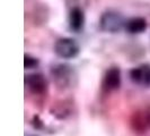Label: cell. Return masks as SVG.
Here are the masks:
<instances>
[{
	"instance_id": "cell-1",
	"label": "cell",
	"mask_w": 150,
	"mask_h": 136,
	"mask_svg": "<svg viewBox=\"0 0 150 136\" xmlns=\"http://www.w3.org/2000/svg\"><path fill=\"white\" fill-rule=\"evenodd\" d=\"M127 21L120 13L116 11H105L99 18V27L103 32L107 33H117L122 29H125Z\"/></svg>"
},
{
	"instance_id": "cell-5",
	"label": "cell",
	"mask_w": 150,
	"mask_h": 136,
	"mask_svg": "<svg viewBox=\"0 0 150 136\" xmlns=\"http://www.w3.org/2000/svg\"><path fill=\"white\" fill-rule=\"evenodd\" d=\"M130 78L141 86H150V65L143 64L130 70Z\"/></svg>"
},
{
	"instance_id": "cell-3",
	"label": "cell",
	"mask_w": 150,
	"mask_h": 136,
	"mask_svg": "<svg viewBox=\"0 0 150 136\" xmlns=\"http://www.w3.org/2000/svg\"><path fill=\"white\" fill-rule=\"evenodd\" d=\"M121 85V70L119 67L108 68L104 74L102 87L106 92L117 90Z\"/></svg>"
},
{
	"instance_id": "cell-2",
	"label": "cell",
	"mask_w": 150,
	"mask_h": 136,
	"mask_svg": "<svg viewBox=\"0 0 150 136\" xmlns=\"http://www.w3.org/2000/svg\"><path fill=\"white\" fill-rule=\"evenodd\" d=\"M54 52L62 59H74L79 54L80 48L74 39L61 38L54 43Z\"/></svg>"
},
{
	"instance_id": "cell-9",
	"label": "cell",
	"mask_w": 150,
	"mask_h": 136,
	"mask_svg": "<svg viewBox=\"0 0 150 136\" xmlns=\"http://www.w3.org/2000/svg\"><path fill=\"white\" fill-rule=\"evenodd\" d=\"M134 124L141 125L144 128H150V108L144 109L142 112H140L138 115Z\"/></svg>"
},
{
	"instance_id": "cell-4",
	"label": "cell",
	"mask_w": 150,
	"mask_h": 136,
	"mask_svg": "<svg viewBox=\"0 0 150 136\" xmlns=\"http://www.w3.org/2000/svg\"><path fill=\"white\" fill-rule=\"evenodd\" d=\"M25 85L34 94H42L47 89V81L42 74H28L25 76Z\"/></svg>"
},
{
	"instance_id": "cell-7",
	"label": "cell",
	"mask_w": 150,
	"mask_h": 136,
	"mask_svg": "<svg viewBox=\"0 0 150 136\" xmlns=\"http://www.w3.org/2000/svg\"><path fill=\"white\" fill-rule=\"evenodd\" d=\"M68 22H69V27L71 31H74L76 33L81 32L85 26V14H83V9L79 7L72 8L69 13Z\"/></svg>"
},
{
	"instance_id": "cell-10",
	"label": "cell",
	"mask_w": 150,
	"mask_h": 136,
	"mask_svg": "<svg viewBox=\"0 0 150 136\" xmlns=\"http://www.w3.org/2000/svg\"><path fill=\"white\" fill-rule=\"evenodd\" d=\"M38 64H40V60L38 58H35L30 54H27V53L24 56V67H25V69H34V68L38 67Z\"/></svg>"
},
{
	"instance_id": "cell-6",
	"label": "cell",
	"mask_w": 150,
	"mask_h": 136,
	"mask_svg": "<svg viewBox=\"0 0 150 136\" xmlns=\"http://www.w3.org/2000/svg\"><path fill=\"white\" fill-rule=\"evenodd\" d=\"M53 79L59 86H67L72 79V69L68 65H57L51 69Z\"/></svg>"
},
{
	"instance_id": "cell-8",
	"label": "cell",
	"mask_w": 150,
	"mask_h": 136,
	"mask_svg": "<svg viewBox=\"0 0 150 136\" xmlns=\"http://www.w3.org/2000/svg\"><path fill=\"white\" fill-rule=\"evenodd\" d=\"M148 24L142 17H132L125 23V30L130 34H140L147 30Z\"/></svg>"
}]
</instances>
